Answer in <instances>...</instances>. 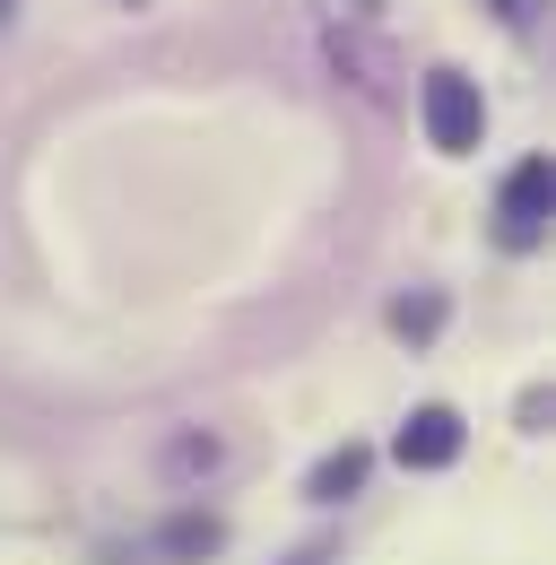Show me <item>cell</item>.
Wrapping results in <instances>:
<instances>
[{"instance_id": "1", "label": "cell", "mask_w": 556, "mask_h": 565, "mask_svg": "<svg viewBox=\"0 0 556 565\" xmlns=\"http://www.w3.org/2000/svg\"><path fill=\"white\" fill-rule=\"evenodd\" d=\"M417 105H426V140L443 148V157H470V148L487 140V96H479V78H461V71H426Z\"/></svg>"}, {"instance_id": "2", "label": "cell", "mask_w": 556, "mask_h": 565, "mask_svg": "<svg viewBox=\"0 0 556 565\" xmlns=\"http://www.w3.org/2000/svg\"><path fill=\"white\" fill-rule=\"evenodd\" d=\"M548 201H556L548 157H522V166L504 174V201H495V244H504V253H539V244H548Z\"/></svg>"}, {"instance_id": "3", "label": "cell", "mask_w": 556, "mask_h": 565, "mask_svg": "<svg viewBox=\"0 0 556 565\" xmlns=\"http://www.w3.org/2000/svg\"><path fill=\"white\" fill-rule=\"evenodd\" d=\"M461 444H470L461 409L426 401V409H409V426L392 435V461H400V470H452V461H461Z\"/></svg>"}, {"instance_id": "4", "label": "cell", "mask_w": 556, "mask_h": 565, "mask_svg": "<svg viewBox=\"0 0 556 565\" xmlns=\"http://www.w3.org/2000/svg\"><path fill=\"white\" fill-rule=\"evenodd\" d=\"M365 470H374V452H365V444H340V452H322V461H313L304 495H313V504H340V495L365 488Z\"/></svg>"}, {"instance_id": "5", "label": "cell", "mask_w": 556, "mask_h": 565, "mask_svg": "<svg viewBox=\"0 0 556 565\" xmlns=\"http://www.w3.org/2000/svg\"><path fill=\"white\" fill-rule=\"evenodd\" d=\"M217 548H226V522H217V513H174V522H165V557H217Z\"/></svg>"}, {"instance_id": "6", "label": "cell", "mask_w": 556, "mask_h": 565, "mask_svg": "<svg viewBox=\"0 0 556 565\" xmlns=\"http://www.w3.org/2000/svg\"><path fill=\"white\" fill-rule=\"evenodd\" d=\"M392 331H400V340H435V331H443V296H435V287H426V296H400V305H392Z\"/></svg>"}, {"instance_id": "7", "label": "cell", "mask_w": 556, "mask_h": 565, "mask_svg": "<svg viewBox=\"0 0 556 565\" xmlns=\"http://www.w3.org/2000/svg\"><path fill=\"white\" fill-rule=\"evenodd\" d=\"M209 461H217V444H209V435H183V444H174V470H209Z\"/></svg>"}, {"instance_id": "8", "label": "cell", "mask_w": 556, "mask_h": 565, "mask_svg": "<svg viewBox=\"0 0 556 565\" xmlns=\"http://www.w3.org/2000/svg\"><path fill=\"white\" fill-rule=\"evenodd\" d=\"M287 565H340V548H331V540H313V548H296Z\"/></svg>"}, {"instance_id": "9", "label": "cell", "mask_w": 556, "mask_h": 565, "mask_svg": "<svg viewBox=\"0 0 556 565\" xmlns=\"http://www.w3.org/2000/svg\"><path fill=\"white\" fill-rule=\"evenodd\" d=\"M9 9H18V0H0V26H9Z\"/></svg>"}, {"instance_id": "10", "label": "cell", "mask_w": 556, "mask_h": 565, "mask_svg": "<svg viewBox=\"0 0 556 565\" xmlns=\"http://www.w3.org/2000/svg\"><path fill=\"white\" fill-rule=\"evenodd\" d=\"M495 9H522V0H495Z\"/></svg>"}]
</instances>
